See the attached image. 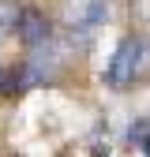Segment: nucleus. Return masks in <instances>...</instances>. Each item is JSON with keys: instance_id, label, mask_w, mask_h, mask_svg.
Masks as SVG:
<instances>
[{"instance_id": "nucleus-7", "label": "nucleus", "mask_w": 150, "mask_h": 157, "mask_svg": "<svg viewBox=\"0 0 150 157\" xmlns=\"http://www.w3.org/2000/svg\"><path fill=\"white\" fill-rule=\"evenodd\" d=\"M94 157H109V153H101V150H94Z\"/></svg>"}, {"instance_id": "nucleus-5", "label": "nucleus", "mask_w": 150, "mask_h": 157, "mask_svg": "<svg viewBox=\"0 0 150 157\" xmlns=\"http://www.w3.org/2000/svg\"><path fill=\"white\" fill-rule=\"evenodd\" d=\"M15 15H19V8L11 4V0H0V37H4V34H11Z\"/></svg>"}, {"instance_id": "nucleus-3", "label": "nucleus", "mask_w": 150, "mask_h": 157, "mask_svg": "<svg viewBox=\"0 0 150 157\" xmlns=\"http://www.w3.org/2000/svg\"><path fill=\"white\" fill-rule=\"evenodd\" d=\"M105 19H109V0H75L68 11L71 30L79 34H94L98 26H105Z\"/></svg>"}, {"instance_id": "nucleus-4", "label": "nucleus", "mask_w": 150, "mask_h": 157, "mask_svg": "<svg viewBox=\"0 0 150 157\" xmlns=\"http://www.w3.org/2000/svg\"><path fill=\"white\" fill-rule=\"evenodd\" d=\"M128 146L139 150V157H150V116H139V120L128 124Z\"/></svg>"}, {"instance_id": "nucleus-2", "label": "nucleus", "mask_w": 150, "mask_h": 157, "mask_svg": "<svg viewBox=\"0 0 150 157\" xmlns=\"http://www.w3.org/2000/svg\"><path fill=\"white\" fill-rule=\"evenodd\" d=\"M15 37L23 41L26 49H38V45H45L49 41V34H53V26H49V19L41 15V11H34V8H23L15 15Z\"/></svg>"}, {"instance_id": "nucleus-1", "label": "nucleus", "mask_w": 150, "mask_h": 157, "mask_svg": "<svg viewBox=\"0 0 150 157\" xmlns=\"http://www.w3.org/2000/svg\"><path fill=\"white\" fill-rule=\"evenodd\" d=\"M146 67H150V37L128 34V37H120V45L112 49L101 78H105L109 90H128V86H135L146 75Z\"/></svg>"}, {"instance_id": "nucleus-6", "label": "nucleus", "mask_w": 150, "mask_h": 157, "mask_svg": "<svg viewBox=\"0 0 150 157\" xmlns=\"http://www.w3.org/2000/svg\"><path fill=\"white\" fill-rule=\"evenodd\" d=\"M8 86V75H4V67H0V90H4Z\"/></svg>"}]
</instances>
